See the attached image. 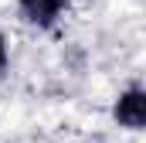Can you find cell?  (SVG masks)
Here are the masks:
<instances>
[{
  "mask_svg": "<svg viewBox=\"0 0 146 143\" xmlns=\"http://www.w3.org/2000/svg\"><path fill=\"white\" fill-rule=\"evenodd\" d=\"M112 119H115L119 126H126V130H143L146 126V92L139 89V85L126 89V92L115 99Z\"/></svg>",
  "mask_w": 146,
  "mask_h": 143,
  "instance_id": "obj_1",
  "label": "cell"
},
{
  "mask_svg": "<svg viewBox=\"0 0 146 143\" xmlns=\"http://www.w3.org/2000/svg\"><path fill=\"white\" fill-rule=\"evenodd\" d=\"M17 7L24 10V17L37 27H54V21L65 14L68 0H17Z\"/></svg>",
  "mask_w": 146,
  "mask_h": 143,
  "instance_id": "obj_2",
  "label": "cell"
},
{
  "mask_svg": "<svg viewBox=\"0 0 146 143\" xmlns=\"http://www.w3.org/2000/svg\"><path fill=\"white\" fill-rule=\"evenodd\" d=\"M7 58H10V51H7V37L0 34V72L7 68Z\"/></svg>",
  "mask_w": 146,
  "mask_h": 143,
  "instance_id": "obj_3",
  "label": "cell"
}]
</instances>
